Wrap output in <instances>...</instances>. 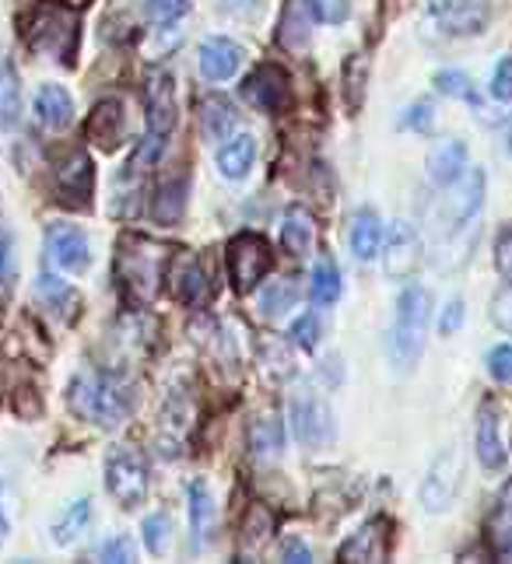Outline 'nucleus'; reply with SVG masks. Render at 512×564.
<instances>
[{"mask_svg": "<svg viewBox=\"0 0 512 564\" xmlns=\"http://www.w3.org/2000/svg\"><path fill=\"white\" fill-rule=\"evenodd\" d=\"M67 403L78 418L91 424L117 428L130 418V410H134V386L112 372L81 368L67 386Z\"/></svg>", "mask_w": 512, "mask_h": 564, "instance_id": "f257e3e1", "label": "nucleus"}, {"mask_svg": "<svg viewBox=\"0 0 512 564\" xmlns=\"http://www.w3.org/2000/svg\"><path fill=\"white\" fill-rule=\"evenodd\" d=\"M428 312H432V295L418 285H411L396 298V312L386 333V358L393 372H414L422 351H425V330H428Z\"/></svg>", "mask_w": 512, "mask_h": 564, "instance_id": "f03ea898", "label": "nucleus"}, {"mask_svg": "<svg viewBox=\"0 0 512 564\" xmlns=\"http://www.w3.org/2000/svg\"><path fill=\"white\" fill-rule=\"evenodd\" d=\"M168 263V246L144 235H123L117 253V280L130 302H151Z\"/></svg>", "mask_w": 512, "mask_h": 564, "instance_id": "7ed1b4c3", "label": "nucleus"}, {"mask_svg": "<svg viewBox=\"0 0 512 564\" xmlns=\"http://www.w3.org/2000/svg\"><path fill=\"white\" fill-rule=\"evenodd\" d=\"M29 43L35 49L56 56V60L70 64L74 49H78V14H74V8L53 4V8L35 11L29 25Z\"/></svg>", "mask_w": 512, "mask_h": 564, "instance_id": "20e7f679", "label": "nucleus"}, {"mask_svg": "<svg viewBox=\"0 0 512 564\" xmlns=\"http://www.w3.org/2000/svg\"><path fill=\"white\" fill-rule=\"evenodd\" d=\"M106 487L120 509H138L148 495V463L134 445H112L106 456Z\"/></svg>", "mask_w": 512, "mask_h": 564, "instance_id": "39448f33", "label": "nucleus"}, {"mask_svg": "<svg viewBox=\"0 0 512 564\" xmlns=\"http://www.w3.org/2000/svg\"><path fill=\"white\" fill-rule=\"evenodd\" d=\"M481 207H484V173L467 165L464 176L446 186V197L439 203L443 232H449V235L464 232L467 224H473V218L481 214Z\"/></svg>", "mask_w": 512, "mask_h": 564, "instance_id": "423d86ee", "label": "nucleus"}, {"mask_svg": "<svg viewBox=\"0 0 512 564\" xmlns=\"http://www.w3.org/2000/svg\"><path fill=\"white\" fill-rule=\"evenodd\" d=\"M467 477V460H464V449L453 442L449 449H443L439 456L432 460L425 484H422V509L428 512H446L453 498L460 495Z\"/></svg>", "mask_w": 512, "mask_h": 564, "instance_id": "0eeeda50", "label": "nucleus"}, {"mask_svg": "<svg viewBox=\"0 0 512 564\" xmlns=\"http://www.w3.org/2000/svg\"><path fill=\"white\" fill-rule=\"evenodd\" d=\"M288 421H292V431H295V439L302 445L319 449V445H330L334 442V410L313 389L292 392V400H288Z\"/></svg>", "mask_w": 512, "mask_h": 564, "instance_id": "6e6552de", "label": "nucleus"}, {"mask_svg": "<svg viewBox=\"0 0 512 564\" xmlns=\"http://www.w3.org/2000/svg\"><path fill=\"white\" fill-rule=\"evenodd\" d=\"M274 267L271 246L253 232H242L229 242V277L236 291H253Z\"/></svg>", "mask_w": 512, "mask_h": 564, "instance_id": "1a4fd4ad", "label": "nucleus"}, {"mask_svg": "<svg viewBox=\"0 0 512 564\" xmlns=\"http://www.w3.org/2000/svg\"><path fill=\"white\" fill-rule=\"evenodd\" d=\"M144 117L148 134L168 137L176 130L179 109H176V74L168 67H151L144 74Z\"/></svg>", "mask_w": 512, "mask_h": 564, "instance_id": "9d476101", "label": "nucleus"}, {"mask_svg": "<svg viewBox=\"0 0 512 564\" xmlns=\"http://www.w3.org/2000/svg\"><path fill=\"white\" fill-rule=\"evenodd\" d=\"M428 18L446 35H478L491 22V4L488 0H432Z\"/></svg>", "mask_w": 512, "mask_h": 564, "instance_id": "9b49d317", "label": "nucleus"}, {"mask_svg": "<svg viewBox=\"0 0 512 564\" xmlns=\"http://www.w3.org/2000/svg\"><path fill=\"white\" fill-rule=\"evenodd\" d=\"M46 256L56 270H85L91 263V242L78 224L56 221L46 229Z\"/></svg>", "mask_w": 512, "mask_h": 564, "instance_id": "f8f14e48", "label": "nucleus"}, {"mask_svg": "<svg viewBox=\"0 0 512 564\" xmlns=\"http://www.w3.org/2000/svg\"><path fill=\"white\" fill-rule=\"evenodd\" d=\"M242 99L260 112H281L288 106V74L274 64H260L242 85Z\"/></svg>", "mask_w": 512, "mask_h": 564, "instance_id": "ddd939ff", "label": "nucleus"}, {"mask_svg": "<svg viewBox=\"0 0 512 564\" xmlns=\"http://www.w3.org/2000/svg\"><path fill=\"white\" fill-rule=\"evenodd\" d=\"M186 501H189V543H194V551H207L218 533V509L211 487L204 480H194L186 487Z\"/></svg>", "mask_w": 512, "mask_h": 564, "instance_id": "4468645a", "label": "nucleus"}, {"mask_svg": "<svg viewBox=\"0 0 512 564\" xmlns=\"http://www.w3.org/2000/svg\"><path fill=\"white\" fill-rule=\"evenodd\" d=\"M390 554V519L375 516L369 519L362 530L351 533V540L340 543L337 557L348 561V564H358V561H386Z\"/></svg>", "mask_w": 512, "mask_h": 564, "instance_id": "2eb2a0df", "label": "nucleus"}, {"mask_svg": "<svg viewBox=\"0 0 512 564\" xmlns=\"http://www.w3.org/2000/svg\"><path fill=\"white\" fill-rule=\"evenodd\" d=\"M123 130H127V112L120 99H102L95 102V109L88 112V123H85V137L102 147V152H117V144L123 141Z\"/></svg>", "mask_w": 512, "mask_h": 564, "instance_id": "dca6fc26", "label": "nucleus"}, {"mask_svg": "<svg viewBox=\"0 0 512 564\" xmlns=\"http://www.w3.org/2000/svg\"><path fill=\"white\" fill-rule=\"evenodd\" d=\"M383 263L390 277H407L422 263V242L418 232L407 221H396L390 235L383 239Z\"/></svg>", "mask_w": 512, "mask_h": 564, "instance_id": "f3484780", "label": "nucleus"}, {"mask_svg": "<svg viewBox=\"0 0 512 564\" xmlns=\"http://www.w3.org/2000/svg\"><path fill=\"white\" fill-rule=\"evenodd\" d=\"M173 291L186 309H204L211 302V274H207L200 256H183L173 270Z\"/></svg>", "mask_w": 512, "mask_h": 564, "instance_id": "a211bd4d", "label": "nucleus"}, {"mask_svg": "<svg viewBox=\"0 0 512 564\" xmlns=\"http://www.w3.org/2000/svg\"><path fill=\"white\" fill-rule=\"evenodd\" d=\"M91 158L85 152H70L61 165H56V193L67 203L85 207L91 200Z\"/></svg>", "mask_w": 512, "mask_h": 564, "instance_id": "6ab92c4d", "label": "nucleus"}, {"mask_svg": "<svg viewBox=\"0 0 512 564\" xmlns=\"http://www.w3.org/2000/svg\"><path fill=\"white\" fill-rule=\"evenodd\" d=\"M197 56H200V70L215 81H229L232 74L242 67V46L232 43V40H225V35H211V40H204Z\"/></svg>", "mask_w": 512, "mask_h": 564, "instance_id": "aec40b11", "label": "nucleus"}, {"mask_svg": "<svg viewBox=\"0 0 512 564\" xmlns=\"http://www.w3.org/2000/svg\"><path fill=\"white\" fill-rule=\"evenodd\" d=\"M316 22V4L313 0H284L281 11V29H277V43L288 49H302L313 35Z\"/></svg>", "mask_w": 512, "mask_h": 564, "instance_id": "412c9836", "label": "nucleus"}, {"mask_svg": "<svg viewBox=\"0 0 512 564\" xmlns=\"http://www.w3.org/2000/svg\"><path fill=\"white\" fill-rule=\"evenodd\" d=\"M271 533H274V512L260 501L250 505L242 516V526H239V561L257 557L271 543Z\"/></svg>", "mask_w": 512, "mask_h": 564, "instance_id": "4be33fe9", "label": "nucleus"}, {"mask_svg": "<svg viewBox=\"0 0 512 564\" xmlns=\"http://www.w3.org/2000/svg\"><path fill=\"white\" fill-rule=\"evenodd\" d=\"M316 242V218L306 207H288L281 218V246L292 256H306Z\"/></svg>", "mask_w": 512, "mask_h": 564, "instance_id": "5701e85b", "label": "nucleus"}, {"mask_svg": "<svg viewBox=\"0 0 512 564\" xmlns=\"http://www.w3.org/2000/svg\"><path fill=\"white\" fill-rule=\"evenodd\" d=\"M35 117L46 130H64L74 120V99L64 85H43L35 96Z\"/></svg>", "mask_w": 512, "mask_h": 564, "instance_id": "b1692460", "label": "nucleus"}, {"mask_svg": "<svg viewBox=\"0 0 512 564\" xmlns=\"http://www.w3.org/2000/svg\"><path fill=\"white\" fill-rule=\"evenodd\" d=\"M257 162V137L239 134L218 147V173L225 179H246Z\"/></svg>", "mask_w": 512, "mask_h": 564, "instance_id": "393cba45", "label": "nucleus"}, {"mask_svg": "<svg viewBox=\"0 0 512 564\" xmlns=\"http://www.w3.org/2000/svg\"><path fill=\"white\" fill-rule=\"evenodd\" d=\"M478 456L488 469H499L505 463V445L499 435V413L491 400H484V407L478 413Z\"/></svg>", "mask_w": 512, "mask_h": 564, "instance_id": "a878e982", "label": "nucleus"}, {"mask_svg": "<svg viewBox=\"0 0 512 564\" xmlns=\"http://www.w3.org/2000/svg\"><path fill=\"white\" fill-rule=\"evenodd\" d=\"M351 250L358 259H375L379 253H383V221H379V214L372 211V207L358 211L351 221Z\"/></svg>", "mask_w": 512, "mask_h": 564, "instance_id": "bb28decb", "label": "nucleus"}, {"mask_svg": "<svg viewBox=\"0 0 512 564\" xmlns=\"http://www.w3.org/2000/svg\"><path fill=\"white\" fill-rule=\"evenodd\" d=\"M239 126V112L232 109L229 99L221 96H207L200 102V130L211 141H229V134Z\"/></svg>", "mask_w": 512, "mask_h": 564, "instance_id": "cd10ccee", "label": "nucleus"}, {"mask_svg": "<svg viewBox=\"0 0 512 564\" xmlns=\"http://www.w3.org/2000/svg\"><path fill=\"white\" fill-rule=\"evenodd\" d=\"M488 540L495 554L502 557H512V480L502 487V495L495 501V509H491V519H488Z\"/></svg>", "mask_w": 512, "mask_h": 564, "instance_id": "c85d7f7f", "label": "nucleus"}, {"mask_svg": "<svg viewBox=\"0 0 512 564\" xmlns=\"http://www.w3.org/2000/svg\"><path fill=\"white\" fill-rule=\"evenodd\" d=\"M91 498H78L74 505H67V509L61 512V519L53 522V543L56 548H70L74 540H78L85 530H88V522H91Z\"/></svg>", "mask_w": 512, "mask_h": 564, "instance_id": "c756f323", "label": "nucleus"}, {"mask_svg": "<svg viewBox=\"0 0 512 564\" xmlns=\"http://www.w3.org/2000/svg\"><path fill=\"white\" fill-rule=\"evenodd\" d=\"M40 298L43 302L53 309V312H64V319L67 323H74V319H78V312H81V295L74 291L67 280H61V277H50V274H43L40 277Z\"/></svg>", "mask_w": 512, "mask_h": 564, "instance_id": "7c9ffc66", "label": "nucleus"}, {"mask_svg": "<svg viewBox=\"0 0 512 564\" xmlns=\"http://www.w3.org/2000/svg\"><path fill=\"white\" fill-rule=\"evenodd\" d=\"M464 168H467V144L464 141L443 144L439 152L432 155V162H428V173H432V179L439 183V186H449L453 179H460Z\"/></svg>", "mask_w": 512, "mask_h": 564, "instance_id": "2f4dec72", "label": "nucleus"}, {"mask_svg": "<svg viewBox=\"0 0 512 564\" xmlns=\"http://www.w3.org/2000/svg\"><path fill=\"white\" fill-rule=\"evenodd\" d=\"M284 449V424L271 413H263V418H253L250 424V453L260 456V460H271Z\"/></svg>", "mask_w": 512, "mask_h": 564, "instance_id": "473e14b6", "label": "nucleus"}, {"mask_svg": "<svg viewBox=\"0 0 512 564\" xmlns=\"http://www.w3.org/2000/svg\"><path fill=\"white\" fill-rule=\"evenodd\" d=\"M257 362H260V372L268 375L271 383H284V379H292V375H295L292 351L284 347V341H274V336H268V341L260 344Z\"/></svg>", "mask_w": 512, "mask_h": 564, "instance_id": "72a5a7b5", "label": "nucleus"}, {"mask_svg": "<svg viewBox=\"0 0 512 564\" xmlns=\"http://www.w3.org/2000/svg\"><path fill=\"white\" fill-rule=\"evenodd\" d=\"M18 112H22V88H18L11 60H4L0 64V126H14Z\"/></svg>", "mask_w": 512, "mask_h": 564, "instance_id": "f704fd0d", "label": "nucleus"}, {"mask_svg": "<svg viewBox=\"0 0 512 564\" xmlns=\"http://www.w3.org/2000/svg\"><path fill=\"white\" fill-rule=\"evenodd\" d=\"M295 302H298V285H295V280H274V285H268V288L260 291V312L271 316V319L292 312Z\"/></svg>", "mask_w": 512, "mask_h": 564, "instance_id": "c9c22d12", "label": "nucleus"}, {"mask_svg": "<svg viewBox=\"0 0 512 564\" xmlns=\"http://www.w3.org/2000/svg\"><path fill=\"white\" fill-rule=\"evenodd\" d=\"M435 88H439L443 96H449V99H464V102H470L473 109H481V106H484L478 85H473L464 70H439V74H435Z\"/></svg>", "mask_w": 512, "mask_h": 564, "instance_id": "e433bc0d", "label": "nucleus"}, {"mask_svg": "<svg viewBox=\"0 0 512 564\" xmlns=\"http://www.w3.org/2000/svg\"><path fill=\"white\" fill-rule=\"evenodd\" d=\"M186 207V176L179 173L176 179H165L162 190H159V200H155V218L159 221H176Z\"/></svg>", "mask_w": 512, "mask_h": 564, "instance_id": "4c0bfd02", "label": "nucleus"}, {"mask_svg": "<svg viewBox=\"0 0 512 564\" xmlns=\"http://www.w3.org/2000/svg\"><path fill=\"white\" fill-rule=\"evenodd\" d=\"M309 298L316 306H334L340 298V274L334 270V263H319V267L313 270Z\"/></svg>", "mask_w": 512, "mask_h": 564, "instance_id": "58836bf2", "label": "nucleus"}, {"mask_svg": "<svg viewBox=\"0 0 512 564\" xmlns=\"http://www.w3.org/2000/svg\"><path fill=\"white\" fill-rule=\"evenodd\" d=\"M186 8H189V0H148V18L155 25L168 29L186 14Z\"/></svg>", "mask_w": 512, "mask_h": 564, "instance_id": "ea45409f", "label": "nucleus"}, {"mask_svg": "<svg viewBox=\"0 0 512 564\" xmlns=\"http://www.w3.org/2000/svg\"><path fill=\"white\" fill-rule=\"evenodd\" d=\"M401 126L418 130V134H428V130L435 126V106L425 102V99H418L414 106H407V112L401 117Z\"/></svg>", "mask_w": 512, "mask_h": 564, "instance_id": "a19ab883", "label": "nucleus"}, {"mask_svg": "<svg viewBox=\"0 0 512 564\" xmlns=\"http://www.w3.org/2000/svg\"><path fill=\"white\" fill-rule=\"evenodd\" d=\"M319 333H324V323L309 312V316H302L298 323L292 327V336H295V344L302 351H316L319 347Z\"/></svg>", "mask_w": 512, "mask_h": 564, "instance_id": "79ce46f5", "label": "nucleus"}, {"mask_svg": "<svg viewBox=\"0 0 512 564\" xmlns=\"http://www.w3.org/2000/svg\"><path fill=\"white\" fill-rule=\"evenodd\" d=\"M141 533H144V543H148V551L151 554H162L165 551V533H168V519L162 512L155 516H148L144 526H141Z\"/></svg>", "mask_w": 512, "mask_h": 564, "instance_id": "37998d69", "label": "nucleus"}, {"mask_svg": "<svg viewBox=\"0 0 512 564\" xmlns=\"http://www.w3.org/2000/svg\"><path fill=\"white\" fill-rule=\"evenodd\" d=\"M488 372H491V379L502 383V386L512 383V344H499L488 354Z\"/></svg>", "mask_w": 512, "mask_h": 564, "instance_id": "c03bdc74", "label": "nucleus"}, {"mask_svg": "<svg viewBox=\"0 0 512 564\" xmlns=\"http://www.w3.org/2000/svg\"><path fill=\"white\" fill-rule=\"evenodd\" d=\"M491 96L499 102H512V56L499 60L495 74H491Z\"/></svg>", "mask_w": 512, "mask_h": 564, "instance_id": "a18cd8bd", "label": "nucleus"}, {"mask_svg": "<svg viewBox=\"0 0 512 564\" xmlns=\"http://www.w3.org/2000/svg\"><path fill=\"white\" fill-rule=\"evenodd\" d=\"M99 557H102V561H123V564H130V561L138 557V551H134V543H130L127 537H109V540L102 543Z\"/></svg>", "mask_w": 512, "mask_h": 564, "instance_id": "49530a36", "label": "nucleus"}, {"mask_svg": "<svg viewBox=\"0 0 512 564\" xmlns=\"http://www.w3.org/2000/svg\"><path fill=\"white\" fill-rule=\"evenodd\" d=\"M491 319H495V327L512 333V288H502L495 298H491Z\"/></svg>", "mask_w": 512, "mask_h": 564, "instance_id": "de8ad7c7", "label": "nucleus"}, {"mask_svg": "<svg viewBox=\"0 0 512 564\" xmlns=\"http://www.w3.org/2000/svg\"><path fill=\"white\" fill-rule=\"evenodd\" d=\"M313 4H316V14L330 25L345 22V18L351 14V0H313Z\"/></svg>", "mask_w": 512, "mask_h": 564, "instance_id": "09e8293b", "label": "nucleus"}, {"mask_svg": "<svg viewBox=\"0 0 512 564\" xmlns=\"http://www.w3.org/2000/svg\"><path fill=\"white\" fill-rule=\"evenodd\" d=\"M495 267L505 280H512V229H505L495 242Z\"/></svg>", "mask_w": 512, "mask_h": 564, "instance_id": "8fccbe9b", "label": "nucleus"}, {"mask_svg": "<svg viewBox=\"0 0 512 564\" xmlns=\"http://www.w3.org/2000/svg\"><path fill=\"white\" fill-rule=\"evenodd\" d=\"M460 327H464V298L457 295V298H449V302H446V312H443L439 330L449 336V333H457Z\"/></svg>", "mask_w": 512, "mask_h": 564, "instance_id": "3c124183", "label": "nucleus"}, {"mask_svg": "<svg viewBox=\"0 0 512 564\" xmlns=\"http://www.w3.org/2000/svg\"><path fill=\"white\" fill-rule=\"evenodd\" d=\"M277 554H281V561H292V564H309L313 561V551L302 540H295V537L284 540Z\"/></svg>", "mask_w": 512, "mask_h": 564, "instance_id": "603ef678", "label": "nucleus"}, {"mask_svg": "<svg viewBox=\"0 0 512 564\" xmlns=\"http://www.w3.org/2000/svg\"><path fill=\"white\" fill-rule=\"evenodd\" d=\"M358 64H362V60H358V56H355V60L348 64V81H351V109H358V102H362V85H358V78H355V74H358Z\"/></svg>", "mask_w": 512, "mask_h": 564, "instance_id": "864d4df0", "label": "nucleus"}, {"mask_svg": "<svg viewBox=\"0 0 512 564\" xmlns=\"http://www.w3.org/2000/svg\"><path fill=\"white\" fill-rule=\"evenodd\" d=\"M8 270H11V246H8V239H0V277Z\"/></svg>", "mask_w": 512, "mask_h": 564, "instance_id": "5fc2aeb1", "label": "nucleus"}, {"mask_svg": "<svg viewBox=\"0 0 512 564\" xmlns=\"http://www.w3.org/2000/svg\"><path fill=\"white\" fill-rule=\"evenodd\" d=\"M8 537V519H4V512H0V540Z\"/></svg>", "mask_w": 512, "mask_h": 564, "instance_id": "6e6d98bb", "label": "nucleus"}, {"mask_svg": "<svg viewBox=\"0 0 512 564\" xmlns=\"http://www.w3.org/2000/svg\"><path fill=\"white\" fill-rule=\"evenodd\" d=\"M67 8H81V4H88V0H64Z\"/></svg>", "mask_w": 512, "mask_h": 564, "instance_id": "4d7b16f0", "label": "nucleus"}]
</instances>
